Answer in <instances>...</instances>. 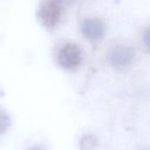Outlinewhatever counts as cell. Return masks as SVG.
Segmentation results:
<instances>
[{
	"label": "cell",
	"mask_w": 150,
	"mask_h": 150,
	"mask_svg": "<svg viewBox=\"0 0 150 150\" xmlns=\"http://www.w3.org/2000/svg\"><path fill=\"white\" fill-rule=\"evenodd\" d=\"M97 145L98 140L94 135L91 134L84 135L80 142V147L82 150H94Z\"/></svg>",
	"instance_id": "5"
},
{
	"label": "cell",
	"mask_w": 150,
	"mask_h": 150,
	"mask_svg": "<svg viewBox=\"0 0 150 150\" xmlns=\"http://www.w3.org/2000/svg\"><path fill=\"white\" fill-rule=\"evenodd\" d=\"M82 52L78 46L67 43L61 47L57 54L59 65L65 69H75L82 62Z\"/></svg>",
	"instance_id": "2"
},
{
	"label": "cell",
	"mask_w": 150,
	"mask_h": 150,
	"mask_svg": "<svg viewBox=\"0 0 150 150\" xmlns=\"http://www.w3.org/2000/svg\"><path fill=\"white\" fill-rule=\"evenodd\" d=\"M65 6L59 0H44L40 7V18L43 25L54 28L60 22Z\"/></svg>",
	"instance_id": "1"
},
{
	"label": "cell",
	"mask_w": 150,
	"mask_h": 150,
	"mask_svg": "<svg viewBox=\"0 0 150 150\" xmlns=\"http://www.w3.org/2000/svg\"><path fill=\"white\" fill-rule=\"evenodd\" d=\"M29 150H45V149H42V148H40V147H33V148L30 149Z\"/></svg>",
	"instance_id": "9"
},
{
	"label": "cell",
	"mask_w": 150,
	"mask_h": 150,
	"mask_svg": "<svg viewBox=\"0 0 150 150\" xmlns=\"http://www.w3.org/2000/svg\"><path fill=\"white\" fill-rule=\"evenodd\" d=\"M59 1H60V2H61V3L65 6V7H66V6H67V5H69V4L73 0H59Z\"/></svg>",
	"instance_id": "8"
},
{
	"label": "cell",
	"mask_w": 150,
	"mask_h": 150,
	"mask_svg": "<svg viewBox=\"0 0 150 150\" xmlns=\"http://www.w3.org/2000/svg\"><path fill=\"white\" fill-rule=\"evenodd\" d=\"M11 125V120L8 114L3 111H0V134L4 133Z\"/></svg>",
	"instance_id": "6"
},
{
	"label": "cell",
	"mask_w": 150,
	"mask_h": 150,
	"mask_svg": "<svg viewBox=\"0 0 150 150\" xmlns=\"http://www.w3.org/2000/svg\"><path fill=\"white\" fill-rule=\"evenodd\" d=\"M81 30L86 39L95 41L103 38L105 33V26L100 19L89 18L83 23Z\"/></svg>",
	"instance_id": "4"
},
{
	"label": "cell",
	"mask_w": 150,
	"mask_h": 150,
	"mask_svg": "<svg viewBox=\"0 0 150 150\" xmlns=\"http://www.w3.org/2000/svg\"><path fill=\"white\" fill-rule=\"evenodd\" d=\"M134 60V51L132 47L120 45L114 47L109 56V61L112 66L118 69L123 70L133 63Z\"/></svg>",
	"instance_id": "3"
},
{
	"label": "cell",
	"mask_w": 150,
	"mask_h": 150,
	"mask_svg": "<svg viewBox=\"0 0 150 150\" xmlns=\"http://www.w3.org/2000/svg\"><path fill=\"white\" fill-rule=\"evenodd\" d=\"M143 41L147 48L150 51V27L147 28L143 34Z\"/></svg>",
	"instance_id": "7"
}]
</instances>
